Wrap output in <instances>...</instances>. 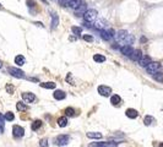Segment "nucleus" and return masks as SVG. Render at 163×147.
Listing matches in <instances>:
<instances>
[{
  "mask_svg": "<svg viewBox=\"0 0 163 147\" xmlns=\"http://www.w3.org/2000/svg\"><path fill=\"white\" fill-rule=\"evenodd\" d=\"M151 61H152V60H151V58L148 57V55H142V57L140 58V60H139L137 63H139V65H140V66L146 67Z\"/></svg>",
  "mask_w": 163,
  "mask_h": 147,
  "instance_id": "9b49d317",
  "label": "nucleus"
},
{
  "mask_svg": "<svg viewBox=\"0 0 163 147\" xmlns=\"http://www.w3.org/2000/svg\"><path fill=\"white\" fill-rule=\"evenodd\" d=\"M65 114H66L67 117H74V115H75V109L71 108V107L66 108V109H65Z\"/></svg>",
  "mask_w": 163,
  "mask_h": 147,
  "instance_id": "cd10ccee",
  "label": "nucleus"
},
{
  "mask_svg": "<svg viewBox=\"0 0 163 147\" xmlns=\"http://www.w3.org/2000/svg\"><path fill=\"white\" fill-rule=\"evenodd\" d=\"M97 15H98V12L97 10H94V9H90V10H87L85 13H84V18H85V21L86 22H94L97 20Z\"/></svg>",
  "mask_w": 163,
  "mask_h": 147,
  "instance_id": "f257e3e1",
  "label": "nucleus"
},
{
  "mask_svg": "<svg viewBox=\"0 0 163 147\" xmlns=\"http://www.w3.org/2000/svg\"><path fill=\"white\" fill-rule=\"evenodd\" d=\"M69 141H70V137L67 135H59L54 139V144L58 146H65L69 144Z\"/></svg>",
  "mask_w": 163,
  "mask_h": 147,
  "instance_id": "20e7f679",
  "label": "nucleus"
},
{
  "mask_svg": "<svg viewBox=\"0 0 163 147\" xmlns=\"http://www.w3.org/2000/svg\"><path fill=\"white\" fill-rule=\"evenodd\" d=\"M121 102V98H120V96H118V94H114V96H112V98H110V103L113 105H119Z\"/></svg>",
  "mask_w": 163,
  "mask_h": 147,
  "instance_id": "a211bd4d",
  "label": "nucleus"
},
{
  "mask_svg": "<svg viewBox=\"0 0 163 147\" xmlns=\"http://www.w3.org/2000/svg\"><path fill=\"white\" fill-rule=\"evenodd\" d=\"M71 31H72V33H74L75 36H80L81 32H82V28H81V27H77V26H72Z\"/></svg>",
  "mask_w": 163,
  "mask_h": 147,
  "instance_id": "393cba45",
  "label": "nucleus"
},
{
  "mask_svg": "<svg viewBox=\"0 0 163 147\" xmlns=\"http://www.w3.org/2000/svg\"><path fill=\"white\" fill-rule=\"evenodd\" d=\"M158 147H163V142H161V144L158 145Z\"/></svg>",
  "mask_w": 163,
  "mask_h": 147,
  "instance_id": "ea45409f",
  "label": "nucleus"
},
{
  "mask_svg": "<svg viewBox=\"0 0 163 147\" xmlns=\"http://www.w3.org/2000/svg\"><path fill=\"white\" fill-rule=\"evenodd\" d=\"M160 70H161V64L157 63V61H151V63L146 66V71H147L148 74H151V75L158 72Z\"/></svg>",
  "mask_w": 163,
  "mask_h": 147,
  "instance_id": "f03ea898",
  "label": "nucleus"
},
{
  "mask_svg": "<svg viewBox=\"0 0 163 147\" xmlns=\"http://www.w3.org/2000/svg\"><path fill=\"white\" fill-rule=\"evenodd\" d=\"M93 60L96 63H104L106 61V57H104V55H101V54H94L93 55Z\"/></svg>",
  "mask_w": 163,
  "mask_h": 147,
  "instance_id": "412c9836",
  "label": "nucleus"
},
{
  "mask_svg": "<svg viewBox=\"0 0 163 147\" xmlns=\"http://www.w3.org/2000/svg\"><path fill=\"white\" fill-rule=\"evenodd\" d=\"M4 118H5V120H7V121H12L13 119H15V115H13L11 112H7L5 115H4Z\"/></svg>",
  "mask_w": 163,
  "mask_h": 147,
  "instance_id": "c85d7f7f",
  "label": "nucleus"
},
{
  "mask_svg": "<svg viewBox=\"0 0 163 147\" xmlns=\"http://www.w3.org/2000/svg\"><path fill=\"white\" fill-rule=\"evenodd\" d=\"M66 81H69L71 85H75V82L72 81V79H71V74H67V76H66Z\"/></svg>",
  "mask_w": 163,
  "mask_h": 147,
  "instance_id": "f704fd0d",
  "label": "nucleus"
},
{
  "mask_svg": "<svg viewBox=\"0 0 163 147\" xmlns=\"http://www.w3.org/2000/svg\"><path fill=\"white\" fill-rule=\"evenodd\" d=\"M12 134H13V137H16V139H20L25 135V129L22 126H19V125H13L12 127Z\"/></svg>",
  "mask_w": 163,
  "mask_h": 147,
  "instance_id": "423d86ee",
  "label": "nucleus"
},
{
  "mask_svg": "<svg viewBox=\"0 0 163 147\" xmlns=\"http://www.w3.org/2000/svg\"><path fill=\"white\" fill-rule=\"evenodd\" d=\"M126 114V117L130 118V119H136L139 117V113H137V110H135V109H128L125 112Z\"/></svg>",
  "mask_w": 163,
  "mask_h": 147,
  "instance_id": "2eb2a0df",
  "label": "nucleus"
},
{
  "mask_svg": "<svg viewBox=\"0 0 163 147\" xmlns=\"http://www.w3.org/2000/svg\"><path fill=\"white\" fill-rule=\"evenodd\" d=\"M119 142H92L88 147H117Z\"/></svg>",
  "mask_w": 163,
  "mask_h": 147,
  "instance_id": "39448f33",
  "label": "nucleus"
},
{
  "mask_svg": "<svg viewBox=\"0 0 163 147\" xmlns=\"http://www.w3.org/2000/svg\"><path fill=\"white\" fill-rule=\"evenodd\" d=\"M34 25H37V26H40V27H43L42 22H34Z\"/></svg>",
  "mask_w": 163,
  "mask_h": 147,
  "instance_id": "4c0bfd02",
  "label": "nucleus"
},
{
  "mask_svg": "<svg viewBox=\"0 0 163 147\" xmlns=\"http://www.w3.org/2000/svg\"><path fill=\"white\" fill-rule=\"evenodd\" d=\"M153 77H155V80L156 81H160V82H163V74H158V72H156V74H153Z\"/></svg>",
  "mask_w": 163,
  "mask_h": 147,
  "instance_id": "c756f323",
  "label": "nucleus"
},
{
  "mask_svg": "<svg viewBox=\"0 0 163 147\" xmlns=\"http://www.w3.org/2000/svg\"><path fill=\"white\" fill-rule=\"evenodd\" d=\"M53 96H54V98L58 99V100H63V99H65V97H66L65 92L64 91H60V90H58V91L54 92Z\"/></svg>",
  "mask_w": 163,
  "mask_h": 147,
  "instance_id": "4468645a",
  "label": "nucleus"
},
{
  "mask_svg": "<svg viewBox=\"0 0 163 147\" xmlns=\"http://www.w3.org/2000/svg\"><path fill=\"white\" fill-rule=\"evenodd\" d=\"M26 3H27V6H28V7H34L36 5H37L34 0H27Z\"/></svg>",
  "mask_w": 163,
  "mask_h": 147,
  "instance_id": "473e14b6",
  "label": "nucleus"
},
{
  "mask_svg": "<svg viewBox=\"0 0 163 147\" xmlns=\"http://www.w3.org/2000/svg\"><path fill=\"white\" fill-rule=\"evenodd\" d=\"M141 57H142L141 50H140V49H134V50H133V53L130 54V57H129V58H130L133 61H139Z\"/></svg>",
  "mask_w": 163,
  "mask_h": 147,
  "instance_id": "1a4fd4ad",
  "label": "nucleus"
},
{
  "mask_svg": "<svg viewBox=\"0 0 163 147\" xmlns=\"http://www.w3.org/2000/svg\"><path fill=\"white\" fill-rule=\"evenodd\" d=\"M0 7H1V4H0Z\"/></svg>",
  "mask_w": 163,
  "mask_h": 147,
  "instance_id": "79ce46f5",
  "label": "nucleus"
},
{
  "mask_svg": "<svg viewBox=\"0 0 163 147\" xmlns=\"http://www.w3.org/2000/svg\"><path fill=\"white\" fill-rule=\"evenodd\" d=\"M4 119H5V118H4L1 115V113H0V124H1V125H4Z\"/></svg>",
  "mask_w": 163,
  "mask_h": 147,
  "instance_id": "e433bc0d",
  "label": "nucleus"
},
{
  "mask_svg": "<svg viewBox=\"0 0 163 147\" xmlns=\"http://www.w3.org/2000/svg\"><path fill=\"white\" fill-rule=\"evenodd\" d=\"M59 4H60L61 6H69V3H70V0H58Z\"/></svg>",
  "mask_w": 163,
  "mask_h": 147,
  "instance_id": "72a5a7b5",
  "label": "nucleus"
},
{
  "mask_svg": "<svg viewBox=\"0 0 163 147\" xmlns=\"http://www.w3.org/2000/svg\"><path fill=\"white\" fill-rule=\"evenodd\" d=\"M146 40H147V39L145 38V37H142V38H141V42H146Z\"/></svg>",
  "mask_w": 163,
  "mask_h": 147,
  "instance_id": "58836bf2",
  "label": "nucleus"
},
{
  "mask_svg": "<svg viewBox=\"0 0 163 147\" xmlns=\"http://www.w3.org/2000/svg\"><path fill=\"white\" fill-rule=\"evenodd\" d=\"M84 3V0H70V3H69V6L71 9H74V10H76L81 4Z\"/></svg>",
  "mask_w": 163,
  "mask_h": 147,
  "instance_id": "dca6fc26",
  "label": "nucleus"
},
{
  "mask_svg": "<svg viewBox=\"0 0 163 147\" xmlns=\"http://www.w3.org/2000/svg\"><path fill=\"white\" fill-rule=\"evenodd\" d=\"M42 126V121L40 120H36L33 124H32V126H31V129H32L33 131H36V130H38V129Z\"/></svg>",
  "mask_w": 163,
  "mask_h": 147,
  "instance_id": "bb28decb",
  "label": "nucleus"
},
{
  "mask_svg": "<svg viewBox=\"0 0 163 147\" xmlns=\"http://www.w3.org/2000/svg\"><path fill=\"white\" fill-rule=\"evenodd\" d=\"M40 87L48 88V90H53V88H55V84H54V82H42V84H40Z\"/></svg>",
  "mask_w": 163,
  "mask_h": 147,
  "instance_id": "4be33fe9",
  "label": "nucleus"
},
{
  "mask_svg": "<svg viewBox=\"0 0 163 147\" xmlns=\"http://www.w3.org/2000/svg\"><path fill=\"white\" fill-rule=\"evenodd\" d=\"M25 57L24 55H17V57L15 58V64L17 66H22V65H25Z\"/></svg>",
  "mask_w": 163,
  "mask_h": 147,
  "instance_id": "f3484780",
  "label": "nucleus"
},
{
  "mask_svg": "<svg viewBox=\"0 0 163 147\" xmlns=\"http://www.w3.org/2000/svg\"><path fill=\"white\" fill-rule=\"evenodd\" d=\"M87 137L88 139H102V134L101 132H87Z\"/></svg>",
  "mask_w": 163,
  "mask_h": 147,
  "instance_id": "5701e85b",
  "label": "nucleus"
},
{
  "mask_svg": "<svg viewBox=\"0 0 163 147\" xmlns=\"http://www.w3.org/2000/svg\"><path fill=\"white\" fill-rule=\"evenodd\" d=\"M59 25V17L55 12H53L52 13V27L53 28H55V27Z\"/></svg>",
  "mask_w": 163,
  "mask_h": 147,
  "instance_id": "aec40b11",
  "label": "nucleus"
},
{
  "mask_svg": "<svg viewBox=\"0 0 163 147\" xmlns=\"http://www.w3.org/2000/svg\"><path fill=\"white\" fill-rule=\"evenodd\" d=\"M6 91L9 92V93H12V92H13V87L11 85H7L6 86Z\"/></svg>",
  "mask_w": 163,
  "mask_h": 147,
  "instance_id": "c9c22d12",
  "label": "nucleus"
},
{
  "mask_svg": "<svg viewBox=\"0 0 163 147\" xmlns=\"http://www.w3.org/2000/svg\"><path fill=\"white\" fill-rule=\"evenodd\" d=\"M39 146H40V147H49V144H48V140H46V139H43V140H40V141H39Z\"/></svg>",
  "mask_w": 163,
  "mask_h": 147,
  "instance_id": "2f4dec72",
  "label": "nucleus"
},
{
  "mask_svg": "<svg viewBox=\"0 0 163 147\" xmlns=\"http://www.w3.org/2000/svg\"><path fill=\"white\" fill-rule=\"evenodd\" d=\"M22 99L27 103H32L36 100V96L33 93H31V92H24L22 93Z\"/></svg>",
  "mask_w": 163,
  "mask_h": 147,
  "instance_id": "6e6552de",
  "label": "nucleus"
},
{
  "mask_svg": "<svg viewBox=\"0 0 163 147\" xmlns=\"http://www.w3.org/2000/svg\"><path fill=\"white\" fill-rule=\"evenodd\" d=\"M16 109L19 110V112H26V110H27V105L24 104L22 102H19V103L16 104Z\"/></svg>",
  "mask_w": 163,
  "mask_h": 147,
  "instance_id": "b1692460",
  "label": "nucleus"
},
{
  "mask_svg": "<svg viewBox=\"0 0 163 147\" xmlns=\"http://www.w3.org/2000/svg\"><path fill=\"white\" fill-rule=\"evenodd\" d=\"M3 66V63H1V60H0V67H1Z\"/></svg>",
  "mask_w": 163,
  "mask_h": 147,
  "instance_id": "a19ab883",
  "label": "nucleus"
},
{
  "mask_svg": "<svg viewBox=\"0 0 163 147\" xmlns=\"http://www.w3.org/2000/svg\"><path fill=\"white\" fill-rule=\"evenodd\" d=\"M82 38H84V40H86V42H90V43H91V42H93V37L91 36V34H84L82 36Z\"/></svg>",
  "mask_w": 163,
  "mask_h": 147,
  "instance_id": "7c9ffc66",
  "label": "nucleus"
},
{
  "mask_svg": "<svg viewBox=\"0 0 163 147\" xmlns=\"http://www.w3.org/2000/svg\"><path fill=\"white\" fill-rule=\"evenodd\" d=\"M7 72L10 74L11 76L17 77V79H25V77H26L25 72L22 71V70H20L19 67H9L7 69Z\"/></svg>",
  "mask_w": 163,
  "mask_h": 147,
  "instance_id": "7ed1b4c3",
  "label": "nucleus"
},
{
  "mask_svg": "<svg viewBox=\"0 0 163 147\" xmlns=\"http://www.w3.org/2000/svg\"><path fill=\"white\" fill-rule=\"evenodd\" d=\"M67 118L66 117H61V118H59L58 119V125L60 126V127H65V126H67Z\"/></svg>",
  "mask_w": 163,
  "mask_h": 147,
  "instance_id": "6ab92c4d",
  "label": "nucleus"
},
{
  "mask_svg": "<svg viewBox=\"0 0 163 147\" xmlns=\"http://www.w3.org/2000/svg\"><path fill=\"white\" fill-rule=\"evenodd\" d=\"M86 11H87V5H86V3L84 1V3L81 4V5L75 10V15L79 16V17H80V16H84V13H85Z\"/></svg>",
  "mask_w": 163,
  "mask_h": 147,
  "instance_id": "f8f14e48",
  "label": "nucleus"
},
{
  "mask_svg": "<svg viewBox=\"0 0 163 147\" xmlns=\"http://www.w3.org/2000/svg\"><path fill=\"white\" fill-rule=\"evenodd\" d=\"M98 93L101 96H103V97H108V96H110V93H112V88L102 85V86L98 87Z\"/></svg>",
  "mask_w": 163,
  "mask_h": 147,
  "instance_id": "0eeeda50",
  "label": "nucleus"
},
{
  "mask_svg": "<svg viewBox=\"0 0 163 147\" xmlns=\"http://www.w3.org/2000/svg\"><path fill=\"white\" fill-rule=\"evenodd\" d=\"M133 50H134V48L131 47V45H128V44H125V45H123V47H120L121 54L126 55V57H130V54L133 53Z\"/></svg>",
  "mask_w": 163,
  "mask_h": 147,
  "instance_id": "ddd939ff",
  "label": "nucleus"
},
{
  "mask_svg": "<svg viewBox=\"0 0 163 147\" xmlns=\"http://www.w3.org/2000/svg\"><path fill=\"white\" fill-rule=\"evenodd\" d=\"M129 33L126 31H124V30H120V31H118L117 33H115V37H117V39H118V42L119 43H123L124 40H125V38H126V36H128Z\"/></svg>",
  "mask_w": 163,
  "mask_h": 147,
  "instance_id": "9d476101",
  "label": "nucleus"
},
{
  "mask_svg": "<svg viewBox=\"0 0 163 147\" xmlns=\"http://www.w3.org/2000/svg\"><path fill=\"white\" fill-rule=\"evenodd\" d=\"M155 121V119H153L152 117H150V115H146L145 117V119H143V123H145V125H151V124Z\"/></svg>",
  "mask_w": 163,
  "mask_h": 147,
  "instance_id": "a878e982",
  "label": "nucleus"
}]
</instances>
